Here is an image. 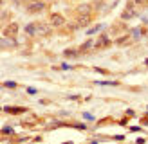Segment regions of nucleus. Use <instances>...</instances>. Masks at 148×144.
I'll return each mask as SVG.
<instances>
[{
	"mask_svg": "<svg viewBox=\"0 0 148 144\" xmlns=\"http://www.w3.org/2000/svg\"><path fill=\"white\" fill-rule=\"evenodd\" d=\"M5 110H7V112H24L22 108H5Z\"/></svg>",
	"mask_w": 148,
	"mask_h": 144,
	"instance_id": "12",
	"label": "nucleus"
},
{
	"mask_svg": "<svg viewBox=\"0 0 148 144\" xmlns=\"http://www.w3.org/2000/svg\"><path fill=\"white\" fill-rule=\"evenodd\" d=\"M16 33H18V25L16 24H9L5 27V36H14Z\"/></svg>",
	"mask_w": 148,
	"mask_h": 144,
	"instance_id": "6",
	"label": "nucleus"
},
{
	"mask_svg": "<svg viewBox=\"0 0 148 144\" xmlns=\"http://www.w3.org/2000/svg\"><path fill=\"white\" fill-rule=\"evenodd\" d=\"M14 2H16V4H18V2H20V0H14Z\"/></svg>",
	"mask_w": 148,
	"mask_h": 144,
	"instance_id": "14",
	"label": "nucleus"
},
{
	"mask_svg": "<svg viewBox=\"0 0 148 144\" xmlns=\"http://www.w3.org/2000/svg\"><path fill=\"white\" fill-rule=\"evenodd\" d=\"M47 2H51V0H47Z\"/></svg>",
	"mask_w": 148,
	"mask_h": 144,
	"instance_id": "16",
	"label": "nucleus"
},
{
	"mask_svg": "<svg viewBox=\"0 0 148 144\" xmlns=\"http://www.w3.org/2000/svg\"><path fill=\"white\" fill-rule=\"evenodd\" d=\"M36 33L42 34V36H47L51 33V27L47 24H38V25H36Z\"/></svg>",
	"mask_w": 148,
	"mask_h": 144,
	"instance_id": "3",
	"label": "nucleus"
},
{
	"mask_svg": "<svg viewBox=\"0 0 148 144\" xmlns=\"http://www.w3.org/2000/svg\"><path fill=\"white\" fill-rule=\"evenodd\" d=\"M25 33H27V34H31V36L36 34V25H34V24H29V25L25 27Z\"/></svg>",
	"mask_w": 148,
	"mask_h": 144,
	"instance_id": "7",
	"label": "nucleus"
},
{
	"mask_svg": "<svg viewBox=\"0 0 148 144\" xmlns=\"http://www.w3.org/2000/svg\"><path fill=\"white\" fill-rule=\"evenodd\" d=\"M78 13L79 14H90L92 13V5L90 4H81V5H78Z\"/></svg>",
	"mask_w": 148,
	"mask_h": 144,
	"instance_id": "4",
	"label": "nucleus"
},
{
	"mask_svg": "<svg viewBox=\"0 0 148 144\" xmlns=\"http://www.w3.org/2000/svg\"><path fill=\"white\" fill-rule=\"evenodd\" d=\"M5 86H7V88H14L16 83H14V81H5Z\"/></svg>",
	"mask_w": 148,
	"mask_h": 144,
	"instance_id": "8",
	"label": "nucleus"
},
{
	"mask_svg": "<svg viewBox=\"0 0 148 144\" xmlns=\"http://www.w3.org/2000/svg\"><path fill=\"white\" fill-rule=\"evenodd\" d=\"M65 24V18L62 16V14H51V25H53V27H62Z\"/></svg>",
	"mask_w": 148,
	"mask_h": 144,
	"instance_id": "2",
	"label": "nucleus"
},
{
	"mask_svg": "<svg viewBox=\"0 0 148 144\" xmlns=\"http://www.w3.org/2000/svg\"><path fill=\"white\" fill-rule=\"evenodd\" d=\"M31 2H36V0H31Z\"/></svg>",
	"mask_w": 148,
	"mask_h": 144,
	"instance_id": "15",
	"label": "nucleus"
},
{
	"mask_svg": "<svg viewBox=\"0 0 148 144\" xmlns=\"http://www.w3.org/2000/svg\"><path fill=\"white\" fill-rule=\"evenodd\" d=\"M2 132H4V133H13V128H11V126H5Z\"/></svg>",
	"mask_w": 148,
	"mask_h": 144,
	"instance_id": "10",
	"label": "nucleus"
},
{
	"mask_svg": "<svg viewBox=\"0 0 148 144\" xmlns=\"http://www.w3.org/2000/svg\"><path fill=\"white\" fill-rule=\"evenodd\" d=\"M146 65H148V61H146Z\"/></svg>",
	"mask_w": 148,
	"mask_h": 144,
	"instance_id": "17",
	"label": "nucleus"
},
{
	"mask_svg": "<svg viewBox=\"0 0 148 144\" xmlns=\"http://www.w3.org/2000/svg\"><path fill=\"white\" fill-rule=\"evenodd\" d=\"M136 4H146V0H134Z\"/></svg>",
	"mask_w": 148,
	"mask_h": 144,
	"instance_id": "13",
	"label": "nucleus"
},
{
	"mask_svg": "<svg viewBox=\"0 0 148 144\" xmlns=\"http://www.w3.org/2000/svg\"><path fill=\"white\" fill-rule=\"evenodd\" d=\"M90 45H92V41H85V45L81 47V49H83V50H87V49H90Z\"/></svg>",
	"mask_w": 148,
	"mask_h": 144,
	"instance_id": "11",
	"label": "nucleus"
},
{
	"mask_svg": "<svg viewBox=\"0 0 148 144\" xmlns=\"http://www.w3.org/2000/svg\"><path fill=\"white\" fill-rule=\"evenodd\" d=\"M43 9H45V2H40V0H36V2L29 4V7H27L29 13H40V11H43Z\"/></svg>",
	"mask_w": 148,
	"mask_h": 144,
	"instance_id": "1",
	"label": "nucleus"
},
{
	"mask_svg": "<svg viewBox=\"0 0 148 144\" xmlns=\"http://www.w3.org/2000/svg\"><path fill=\"white\" fill-rule=\"evenodd\" d=\"M65 56H76V50H65Z\"/></svg>",
	"mask_w": 148,
	"mask_h": 144,
	"instance_id": "9",
	"label": "nucleus"
},
{
	"mask_svg": "<svg viewBox=\"0 0 148 144\" xmlns=\"http://www.w3.org/2000/svg\"><path fill=\"white\" fill-rule=\"evenodd\" d=\"M78 24L81 27L88 25V24H90V14H79V16H78Z\"/></svg>",
	"mask_w": 148,
	"mask_h": 144,
	"instance_id": "5",
	"label": "nucleus"
}]
</instances>
